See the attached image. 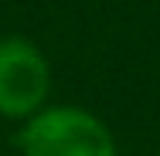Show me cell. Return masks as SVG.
Listing matches in <instances>:
<instances>
[{
	"instance_id": "obj_2",
	"label": "cell",
	"mask_w": 160,
	"mask_h": 156,
	"mask_svg": "<svg viewBox=\"0 0 160 156\" xmlns=\"http://www.w3.org/2000/svg\"><path fill=\"white\" fill-rule=\"evenodd\" d=\"M51 95V64L44 51L21 37H0V116L3 119H31L48 105Z\"/></svg>"
},
{
	"instance_id": "obj_1",
	"label": "cell",
	"mask_w": 160,
	"mask_h": 156,
	"mask_svg": "<svg viewBox=\"0 0 160 156\" xmlns=\"http://www.w3.org/2000/svg\"><path fill=\"white\" fill-rule=\"evenodd\" d=\"M14 143L21 156H119L109 125L78 105H44L21 122Z\"/></svg>"
}]
</instances>
